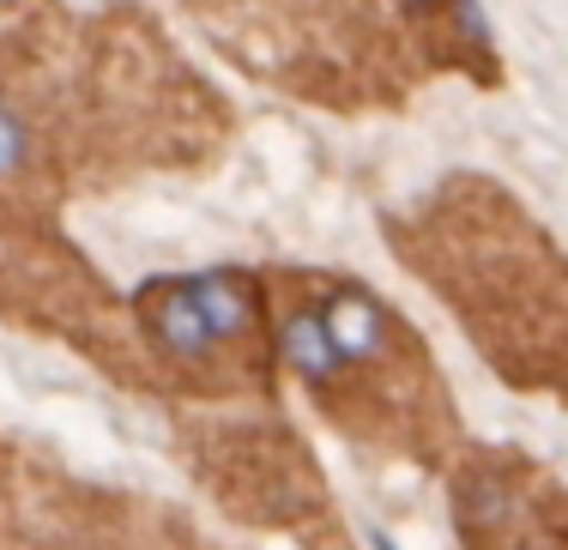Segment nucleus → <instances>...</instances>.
I'll return each mask as SVG.
<instances>
[{"mask_svg":"<svg viewBox=\"0 0 568 550\" xmlns=\"http://www.w3.org/2000/svg\"><path fill=\"white\" fill-rule=\"evenodd\" d=\"M145 327H152L158 352L182 369H206L212 352H219V339H212V327L187 285H145Z\"/></svg>","mask_w":568,"mask_h":550,"instance_id":"obj_1","label":"nucleus"},{"mask_svg":"<svg viewBox=\"0 0 568 550\" xmlns=\"http://www.w3.org/2000/svg\"><path fill=\"white\" fill-rule=\"evenodd\" d=\"M321 320H327V339L345 364H382L387 357V315L375 297L363 291H333L321 303Z\"/></svg>","mask_w":568,"mask_h":550,"instance_id":"obj_2","label":"nucleus"},{"mask_svg":"<svg viewBox=\"0 0 568 550\" xmlns=\"http://www.w3.org/2000/svg\"><path fill=\"white\" fill-rule=\"evenodd\" d=\"M278 357H284V369L308 387H333L345 375V357L333 352L321 308H291V315L278 320Z\"/></svg>","mask_w":568,"mask_h":550,"instance_id":"obj_3","label":"nucleus"},{"mask_svg":"<svg viewBox=\"0 0 568 550\" xmlns=\"http://www.w3.org/2000/svg\"><path fill=\"white\" fill-rule=\"evenodd\" d=\"M187 291H194V303H200V315H206V327L219 345L248 339L254 320H261V297H254L248 278H236V273H200V278H187Z\"/></svg>","mask_w":568,"mask_h":550,"instance_id":"obj_4","label":"nucleus"},{"mask_svg":"<svg viewBox=\"0 0 568 550\" xmlns=\"http://www.w3.org/2000/svg\"><path fill=\"white\" fill-rule=\"evenodd\" d=\"M24 164V128L0 110V170H19Z\"/></svg>","mask_w":568,"mask_h":550,"instance_id":"obj_5","label":"nucleus"},{"mask_svg":"<svg viewBox=\"0 0 568 550\" xmlns=\"http://www.w3.org/2000/svg\"><path fill=\"white\" fill-rule=\"evenodd\" d=\"M369 550H399V544H394V532H382V527H375V532H369Z\"/></svg>","mask_w":568,"mask_h":550,"instance_id":"obj_6","label":"nucleus"}]
</instances>
